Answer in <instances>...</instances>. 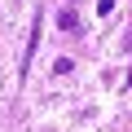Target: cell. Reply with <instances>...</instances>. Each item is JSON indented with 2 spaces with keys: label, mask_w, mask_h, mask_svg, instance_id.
<instances>
[{
  "label": "cell",
  "mask_w": 132,
  "mask_h": 132,
  "mask_svg": "<svg viewBox=\"0 0 132 132\" xmlns=\"http://www.w3.org/2000/svg\"><path fill=\"white\" fill-rule=\"evenodd\" d=\"M97 13L106 18V13H114V0H97Z\"/></svg>",
  "instance_id": "cell-3"
},
{
  "label": "cell",
  "mask_w": 132,
  "mask_h": 132,
  "mask_svg": "<svg viewBox=\"0 0 132 132\" xmlns=\"http://www.w3.org/2000/svg\"><path fill=\"white\" fill-rule=\"evenodd\" d=\"M123 48H128V53H132V35H128V44H123Z\"/></svg>",
  "instance_id": "cell-4"
},
{
  "label": "cell",
  "mask_w": 132,
  "mask_h": 132,
  "mask_svg": "<svg viewBox=\"0 0 132 132\" xmlns=\"http://www.w3.org/2000/svg\"><path fill=\"white\" fill-rule=\"evenodd\" d=\"M128 88H132V71H128Z\"/></svg>",
  "instance_id": "cell-5"
},
{
  "label": "cell",
  "mask_w": 132,
  "mask_h": 132,
  "mask_svg": "<svg viewBox=\"0 0 132 132\" xmlns=\"http://www.w3.org/2000/svg\"><path fill=\"white\" fill-rule=\"evenodd\" d=\"M40 31H44V18L35 13V18H31V35H27V48H22V79H27V71H31V57H35V48H40Z\"/></svg>",
  "instance_id": "cell-1"
},
{
  "label": "cell",
  "mask_w": 132,
  "mask_h": 132,
  "mask_svg": "<svg viewBox=\"0 0 132 132\" xmlns=\"http://www.w3.org/2000/svg\"><path fill=\"white\" fill-rule=\"evenodd\" d=\"M57 27H62V31H79V13H75V9H62V13H57Z\"/></svg>",
  "instance_id": "cell-2"
}]
</instances>
